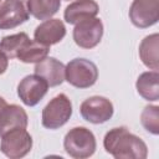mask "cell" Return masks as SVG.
I'll return each mask as SVG.
<instances>
[{
  "label": "cell",
  "mask_w": 159,
  "mask_h": 159,
  "mask_svg": "<svg viewBox=\"0 0 159 159\" xmlns=\"http://www.w3.org/2000/svg\"><path fill=\"white\" fill-rule=\"evenodd\" d=\"M103 147L116 159H145L148 155L147 144L127 127L108 130L103 138Z\"/></svg>",
  "instance_id": "cell-1"
},
{
  "label": "cell",
  "mask_w": 159,
  "mask_h": 159,
  "mask_svg": "<svg viewBox=\"0 0 159 159\" xmlns=\"http://www.w3.org/2000/svg\"><path fill=\"white\" fill-rule=\"evenodd\" d=\"M63 148L65 152L75 159L89 158L97 148L96 137L86 127H75L66 133Z\"/></svg>",
  "instance_id": "cell-2"
},
{
  "label": "cell",
  "mask_w": 159,
  "mask_h": 159,
  "mask_svg": "<svg viewBox=\"0 0 159 159\" xmlns=\"http://www.w3.org/2000/svg\"><path fill=\"white\" fill-rule=\"evenodd\" d=\"M65 80L76 88H89L98 80V68L87 58H73L65 66Z\"/></svg>",
  "instance_id": "cell-3"
},
{
  "label": "cell",
  "mask_w": 159,
  "mask_h": 159,
  "mask_svg": "<svg viewBox=\"0 0 159 159\" xmlns=\"http://www.w3.org/2000/svg\"><path fill=\"white\" fill-rule=\"evenodd\" d=\"M72 116V103L65 93L55 96L42 109V125L47 129H58Z\"/></svg>",
  "instance_id": "cell-4"
},
{
  "label": "cell",
  "mask_w": 159,
  "mask_h": 159,
  "mask_svg": "<svg viewBox=\"0 0 159 159\" xmlns=\"http://www.w3.org/2000/svg\"><path fill=\"white\" fill-rule=\"evenodd\" d=\"M32 149V137L26 128H15L1 135L0 150L10 159H20Z\"/></svg>",
  "instance_id": "cell-5"
},
{
  "label": "cell",
  "mask_w": 159,
  "mask_h": 159,
  "mask_svg": "<svg viewBox=\"0 0 159 159\" xmlns=\"http://www.w3.org/2000/svg\"><path fill=\"white\" fill-rule=\"evenodd\" d=\"M73 41L81 48H93L96 47L103 36V24L98 17L84 19L75 25L73 29Z\"/></svg>",
  "instance_id": "cell-6"
},
{
  "label": "cell",
  "mask_w": 159,
  "mask_h": 159,
  "mask_svg": "<svg viewBox=\"0 0 159 159\" xmlns=\"http://www.w3.org/2000/svg\"><path fill=\"white\" fill-rule=\"evenodd\" d=\"M113 103L102 96H92L81 103L80 113L82 118L92 124H102L113 116Z\"/></svg>",
  "instance_id": "cell-7"
},
{
  "label": "cell",
  "mask_w": 159,
  "mask_h": 159,
  "mask_svg": "<svg viewBox=\"0 0 159 159\" xmlns=\"http://www.w3.org/2000/svg\"><path fill=\"white\" fill-rule=\"evenodd\" d=\"M129 19L139 29L153 26L159 20V0H133Z\"/></svg>",
  "instance_id": "cell-8"
},
{
  "label": "cell",
  "mask_w": 159,
  "mask_h": 159,
  "mask_svg": "<svg viewBox=\"0 0 159 159\" xmlns=\"http://www.w3.org/2000/svg\"><path fill=\"white\" fill-rule=\"evenodd\" d=\"M47 89L48 84L42 77L37 75H29L19 82L17 96L20 97L24 104L34 107L45 97Z\"/></svg>",
  "instance_id": "cell-9"
},
{
  "label": "cell",
  "mask_w": 159,
  "mask_h": 159,
  "mask_svg": "<svg viewBox=\"0 0 159 159\" xmlns=\"http://www.w3.org/2000/svg\"><path fill=\"white\" fill-rule=\"evenodd\" d=\"M29 15L24 0H4L0 4V30L17 27L29 20Z\"/></svg>",
  "instance_id": "cell-10"
},
{
  "label": "cell",
  "mask_w": 159,
  "mask_h": 159,
  "mask_svg": "<svg viewBox=\"0 0 159 159\" xmlns=\"http://www.w3.org/2000/svg\"><path fill=\"white\" fill-rule=\"evenodd\" d=\"M65 35H66V27L60 19L45 20L35 29L34 32L35 40L45 46L58 43L60 41H62Z\"/></svg>",
  "instance_id": "cell-11"
},
{
  "label": "cell",
  "mask_w": 159,
  "mask_h": 159,
  "mask_svg": "<svg viewBox=\"0 0 159 159\" xmlns=\"http://www.w3.org/2000/svg\"><path fill=\"white\" fill-rule=\"evenodd\" d=\"M34 71L47 82L48 87L60 86L65 81V65L55 57H45L35 65Z\"/></svg>",
  "instance_id": "cell-12"
},
{
  "label": "cell",
  "mask_w": 159,
  "mask_h": 159,
  "mask_svg": "<svg viewBox=\"0 0 159 159\" xmlns=\"http://www.w3.org/2000/svg\"><path fill=\"white\" fill-rule=\"evenodd\" d=\"M98 12L99 6L94 0H76L65 9L63 17L67 24L76 25L84 19L96 17Z\"/></svg>",
  "instance_id": "cell-13"
},
{
  "label": "cell",
  "mask_w": 159,
  "mask_h": 159,
  "mask_svg": "<svg viewBox=\"0 0 159 159\" xmlns=\"http://www.w3.org/2000/svg\"><path fill=\"white\" fill-rule=\"evenodd\" d=\"M29 117L17 104H7L0 113V137L15 128H27Z\"/></svg>",
  "instance_id": "cell-14"
},
{
  "label": "cell",
  "mask_w": 159,
  "mask_h": 159,
  "mask_svg": "<svg viewBox=\"0 0 159 159\" xmlns=\"http://www.w3.org/2000/svg\"><path fill=\"white\" fill-rule=\"evenodd\" d=\"M158 42H159V35L152 34L149 36H145L139 45V57L142 62L153 71H158L159 68Z\"/></svg>",
  "instance_id": "cell-15"
},
{
  "label": "cell",
  "mask_w": 159,
  "mask_h": 159,
  "mask_svg": "<svg viewBox=\"0 0 159 159\" xmlns=\"http://www.w3.org/2000/svg\"><path fill=\"white\" fill-rule=\"evenodd\" d=\"M158 80H159L158 71L143 72L135 82V88L139 96H142L147 101H153V102L158 101L159 99Z\"/></svg>",
  "instance_id": "cell-16"
},
{
  "label": "cell",
  "mask_w": 159,
  "mask_h": 159,
  "mask_svg": "<svg viewBox=\"0 0 159 159\" xmlns=\"http://www.w3.org/2000/svg\"><path fill=\"white\" fill-rule=\"evenodd\" d=\"M48 52H50V46H45L37 42L36 40L29 39L17 52L16 58H19V61L24 63H37L45 57H47Z\"/></svg>",
  "instance_id": "cell-17"
},
{
  "label": "cell",
  "mask_w": 159,
  "mask_h": 159,
  "mask_svg": "<svg viewBox=\"0 0 159 159\" xmlns=\"http://www.w3.org/2000/svg\"><path fill=\"white\" fill-rule=\"evenodd\" d=\"M61 6V0H27L26 7L30 15L37 20L51 19Z\"/></svg>",
  "instance_id": "cell-18"
},
{
  "label": "cell",
  "mask_w": 159,
  "mask_h": 159,
  "mask_svg": "<svg viewBox=\"0 0 159 159\" xmlns=\"http://www.w3.org/2000/svg\"><path fill=\"white\" fill-rule=\"evenodd\" d=\"M30 37L25 32H19L15 35H9L4 36L0 41V50L9 57V58H15L22 45L29 40Z\"/></svg>",
  "instance_id": "cell-19"
},
{
  "label": "cell",
  "mask_w": 159,
  "mask_h": 159,
  "mask_svg": "<svg viewBox=\"0 0 159 159\" xmlns=\"http://www.w3.org/2000/svg\"><path fill=\"white\" fill-rule=\"evenodd\" d=\"M140 123L144 129L154 135L159 134V107L158 106H145L140 114Z\"/></svg>",
  "instance_id": "cell-20"
},
{
  "label": "cell",
  "mask_w": 159,
  "mask_h": 159,
  "mask_svg": "<svg viewBox=\"0 0 159 159\" xmlns=\"http://www.w3.org/2000/svg\"><path fill=\"white\" fill-rule=\"evenodd\" d=\"M9 66V57L0 50V75L5 73Z\"/></svg>",
  "instance_id": "cell-21"
},
{
  "label": "cell",
  "mask_w": 159,
  "mask_h": 159,
  "mask_svg": "<svg viewBox=\"0 0 159 159\" xmlns=\"http://www.w3.org/2000/svg\"><path fill=\"white\" fill-rule=\"evenodd\" d=\"M6 106H7L6 101H5V99H4V98H2L1 96H0V113L2 112V109H4V108H5Z\"/></svg>",
  "instance_id": "cell-22"
},
{
  "label": "cell",
  "mask_w": 159,
  "mask_h": 159,
  "mask_svg": "<svg viewBox=\"0 0 159 159\" xmlns=\"http://www.w3.org/2000/svg\"><path fill=\"white\" fill-rule=\"evenodd\" d=\"M67 1H70V0H67Z\"/></svg>",
  "instance_id": "cell-23"
},
{
  "label": "cell",
  "mask_w": 159,
  "mask_h": 159,
  "mask_svg": "<svg viewBox=\"0 0 159 159\" xmlns=\"http://www.w3.org/2000/svg\"><path fill=\"white\" fill-rule=\"evenodd\" d=\"M0 1H1V0H0Z\"/></svg>",
  "instance_id": "cell-24"
}]
</instances>
